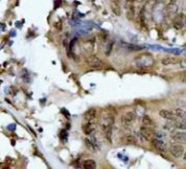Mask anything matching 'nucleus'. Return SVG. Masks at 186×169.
Returning <instances> with one entry per match:
<instances>
[{
    "mask_svg": "<svg viewBox=\"0 0 186 169\" xmlns=\"http://www.w3.org/2000/svg\"><path fill=\"white\" fill-rule=\"evenodd\" d=\"M184 81H185V82H186V76H185V78H184Z\"/></svg>",
    "mask_w": 186,
    "mask_h": 169,
    "instance_id": "nucleus-24",
    "label": "nucleus"
},
{
    "mask_svg": "<svg viewBox=\"0 0 186 169\" xmlns=\"http://www.w3.org/2000/svg\"><path fill=\"white\" fill-rule=\"evenodd\" d=\"M85 122H91V123H96L97 121V109L91 108L87 110L84 115Z\"/></svg>",
    "mask_w": 186,
    "mask_h": 169,
    "instance_id": "nucleus-7",
    "label": "nucleus"
},
{
    "mask_svg": "<svg viewBox=\"0 0 186 169\" xmlns=\"http://www.w3.org/2000/svg\"><path fill=\"white\" fill-rule=\"evenodd\" d=\"M172 140H174L177 143H186V133L181 131H175L171 135Z\"/></svg>",
    "mask_w": 186,
    "mask_h": 169,
    "instance_id": "nucleus-11",
    "label": "nucleus"
},
{
    "mask_svg": "<svg viewBox=\"0 0 186 169\" xmlns=\"http://www.w3.org/2000/svg\"><path fill=\"white\" fill-rule=\"evenodd\" d=\"M151 143H153V146L155 147L158 152H160V153H164V152L166 151V144L163 141L159 140V139H155V140H153Z\"/></svg>",
    "mask_w": 186,
    "mask_h": 169,
    "instance_id": "nucleus-10",
    "label": "nucleus"
},
{
    "mask_svg": "<svg viewBox=\"0 0 186 169\" xmlns=\"http://www.w3.org/2000/svg\"><path fill=\"white\" fill-rule=\"evenodd\" d=\"M121 141L126 145H135L137 143V139L132 134H126L121 139Z\"/></svg>",
    "mask_w": 186,
    "mask_h": 169,
    "instance_id": "nucleus-14",
    "label": "nucleus"
},
{
    "mask_svg": "<svg viewBox=\"0 0 186 169\" xmlns=\"http://www.w3.org/2000/svg\"><path fill=\"white\" fill-rule=\"evenodd\" d=\"M135 16V7H134L133 2H127L126 6V16L129 20H132Z\"/></svg>",
    "mask_w": 186,
    "mask_h": 169,
    "instance_id": "nucleus-17",
    "label": "nucleus"
},
{
    "mask_svg": "<svg viewBox=\"0 0 186 169\" xmlns=\"http://www.w3.org/2000/svg\"><path fill=\"white\" fill-rule=\"evenodd\" d=\"M134 63H135L137 67L140 68H150L153 66L155 63V60H153V56L150 55H142L136 57L135 60H134Z\"/></svg>",
    "mask_w": 186,
    "mask_h": 169,
    "instance_id": "nucleus-2",
    "label": "nucleus"
},
{
    "mask_svg": "<svg viewBox=\"0 0 186 169\" xmlns=\"http://www.w3.org/2000/svg\"><path fill=\"white\" fill-rule=\"evenodd\" d=\"M96 130V123H91V122H85L83 125V131L86 135L91 134Z\"/></svg>",
    "mask_w": 186,
    "mask_h": 169,
    "instance_id": "nucleus-15",
    "label": "nucleus"
},
{
    "mask_svg": "<svg viewBox=\"0 0 186 169\" xmlns=\"http://www.w3.org/2000/svg\"><path fill=\"white\" fill-rule=\"evenodd\" d=\"M121 46H122V48L126 49V50H131V51H140V50H143V49H144V46L129 44V43H125V42H121Z\"/></svg>",
    "mask_w": 186,
    "mask_h": 169,
    "instance_id": "nucleus-13",
    "label": "nucleus"
},
{
    "mask_svg": "<svg viewBox=\"0 0 186 169\" xmlns=\"http://www.w3.org/2000/svg\"><path fill=\"white\" fill-rule=\"evenodd\" d=\"M140 132L145 139H147V140H150V139L156 134L155 130H153V128H148V127H142L140 129Z\"/></svg>",
    "mask_w": 186,
    "mask_h": 169,
    "instance_id": "nucleus-9",
    "label": "nucleus"
},
{
    "mask_svg": "<svg viewBox=\"0 0 186 169\" xmlns=\"http://www.w3.org/2000/svg\"><path fill=\"white\" fill-rule=\"evenodd\" d=\"M55 26L57 27L59 31H61L62 30V22H60V21H58V22H55Z\"/></svg>",
    "mask_w": 186,
    "mask_h": 169,
    "instance_id": "nucleus-22",
    "label": "nucleus"
},
{
    "mask_svg": "<svg viewBox=\"0 0 186 169\" xmlns=\"http://www.w3.org/2000/svg\"><path fill=\"white\" fill-rule=\"evenodd\" d=\"M114 115L110 111H107L106 114L102 115L101 120H100V126H101L104 135L109 143L112 142V126L114 125Z\"/></svg>",
    "mask_w": 186,
    "mask_h": 169,
    "instance_id": "nucleus-1",
    "label": "nucleus"
},
{
    "mask_svg": "<svg viewBox=\"0 0 186 169\" xmlns=\"http://www.w3.org/2000/svg\"><path fill=\"white\" fill-rule=\"evenodd\" d=\"M166 11L169 16H176V12H177V2L176 1H170V2L166 5Z\"/></svg>",
    "mask_w": 186,
    "mask_h": 169,
    "instance_id": "nucleus-12",
    "label": "nucleus"
},
{
    "mask_svg": "<svg viewBox=\"0 0 186 169\" xmlns=\"http://www.w3.org/2000/svg\"><path fill=\"white\" fill-rule=\"evenodd\" d=\"M186 25V16L183 12H179L173 19V26L176 30H182Z\"/></svg>",
    "mask_w": 186,
    "mask_h": 169,
    "instance_id": "nucleus-4",
    "label": "nucleus"
},
{
    "mask_svg": "<svg viewBox=\"0 0 186 169\" xmlns=\"http://www.w3.org/2000/svg\"><path fill=\"white\" fill-rule=\"evenodd\" d=\"M142 123L143 127H148V128H153L155 126V121L151 119V117L149 116H144L142 118Z\"/></svg>",
    "mask_w": 186,
    "mask_h": 169,
    "instance_id": "nucleus-19",
    "label": "nucleus"
},
{
    "mask_svg": "<svg viewBox=\"0 0 186 169\" xmlns=\"http://www.w3.org/2000/svg\"><path fill=\"white\" fill-rule=\"evenodd\" d=\"M111 9H112L113 13L115 16H121L122 14V9H121V6L119 5V1H112L111 2Z\"/></svg>",
    "mask_w": 186,
    "mask_h": 169,
    "instance_id": "nucleus-18",
    "label": "nucleus"
},
{
    "mask_svg": "<svg viewBox=\"0 0 186 169\" xmlns=\"http://www.w3.org/2000/svg\"><path fill=\"white\" fill-rule=\"evenodd\" d=\"M169 151H170L171 155L174 156V157H181V156L184 157V155H185V153H186L185 147H184L183 145H179V144L171 145Z\"/></svg>",
    "mask_w": 186,
    "mask_h": 169,
    "instance_id": "nucleus-5",
    "label": "nucleus"
},
{
    "mask_svg": "<svg viewBox=\"0 0 186 169\" xmlns=\"http://www.w3.org/2000/svg\"><path fill=\"white\" fill-rule=\"evenodd\" d=\"M179 63V59L176 57H166V58L162 59L161 60V65L166 66V67H169V66H174Z\"/></svg>",
    "mask_w": 186,
    "mask_h": 169,
    "instance_id": "nucleus-16",
    "label": "nucleus"
},
{
    "mask_svg": "<svg viewBox=\"0 0 186 169\" xmlns=\"http://www.w3.org/2000/svg\"><path fill=\"white\" fill-rule=\"evenodd\" d=\"M159 115L163 119H166V120H175V121L179 120V118H177L176 115H175L174 110H170V109H162V110L159 111Z\"/></svg>",
    "mask_w": 186,
    "mask_h": 169,
    "instance_id": "nucleus-8",
    "label": "nucleus"
},
{
    "mask_svg": "<svg viewBox=\"0 0 186 169\" xmlns=\"http://www.w3.org/2000/svg\"><path fill=\"white\" fill-rule=\"evenodd\" d=\"M86 63L91 68H101L104 66V62L101 61V59L99 57L95 55H91L86 58Z\"/></svg>",
    "mask_w": 186,
    "mask_h": 169,
    "instance_id": "nucleus-6",
    "label": "nucleus"
},
{
    "mask_svg": "<svg viewBox=\"0 0 186 169\" xmlns=\"http://www.w3.org/2000/svg\"><path fill=\"white\" fill-rule=\"evenodd\" d=\"M94 46H95V39H94V38L87 39L86 42L84 43V49L86 51H91L94 49Z\"/></svg>",
    "mask_w": 186,
    "mask_h": 169,
    "instance_id": "nucleus-21",
    "label": "nucleus"
},
{
    "mask_svg": "<svg viewBox=\"0 0 186 169\" xmlns=\"http://www.w3.org/2000/svg\"><path fill=\"white\" fill-rule=\"evenodd\" d=\"M135 119H136V115L134 114L133 111H127L124 115H122L121 123L124 128H130L134 123Z\"/></svg>",
    "mask_w": 186,
    "mask_h": 169,
    "instance_id": "nucleus-3",
    "label": "nucleus"
},
{
    "mask_svg": "<svg viewBox=\"0 0 186 169\" xmlns=\"http://www.w3.org/2000/svg\"><path fill=\"white\" fill-rule=\"evenodd\" d=\"M97 165L94 159H87L83 162V168L84 169H96Z\"/></svg>",
    "mask_w": 186,
    "mask_h": 169,
    "instance_id": "nucleus-20",
    "label": "nucleus"
},
{
    "mask_svg": "<svg viewBox=\"0 0 186 169\" xmlns=\"http://www.w3.org/2000/svg\"><path fill=\"white\" fill-rule=\"evenodd\" d=\"M184 159H186V153H185V155H184Z\"/></svg>",
    "mask_w": 186,
    "mask_h": 169,
    "instance_id": "nucleus-23",
    "label": "nucleus"
}]
</instances>
